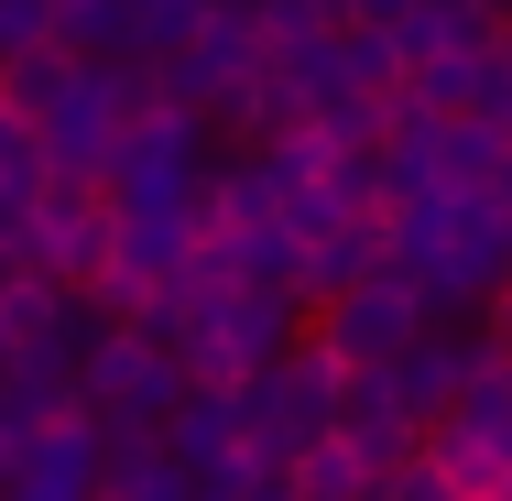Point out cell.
Masks as SVG:
<instances>
[{
	"mask_svg": "<svg viewBox=\"0 0 512 501\" xmlns=\"http://www.w3.org/2000/svg\"><path fill=\"white\" fill-rule=\"evenodd\" d=\"M207 175H218V153H207V120L186 109H153V120H131L120 131V164H109V218H197L207 207Z\"/></svg>",
	"mask_w": 512,
	"mask_h": 501,
	"instance_id": "6da1fadb",
	"label": "cell"
},
{
	"mask_svg": "<svg viewBox=\"0 0 512 501\" xmlns=\"http://www.w3.org/2000/svg\"><path fill=\"white\" fill-rule=\"evenodd\" d=\"M229 403H240V447H251V458H273V469H295L306 447L338 436V360H327L316 338H295L273 371H251Z\"/></svg>",
	"mask_w": 512,
	"mask_h": 501,
	"instance_id": "7a4b0ae2",
	"label": "cell"
},
{
	"mask_svg": "<svg viewBox=\"0 0 512 501\" xmlns=\"http://www.w3.org/2000/svg\"><path fill=\"white\" fill-rule=\"evenodd\" d=\"M175 403H186V371H175L142 327H109L99 349L77 360V414L99 425V447H142V436H164Z\"/></svg>",
	"mask_w": 512,
	"mask_h": 501,
	"instance_id": "3957f363",
	"label": "cell"
},
{
	"mask_svg": "<svg viewBox=\"0 0 512 501\" xmlns=\"http://www.w3.org/2000/svg\"><path fill=\"white\" fill-rule=\"evenodd\" d=\"M425 327H436V316H425V295H414L404 273H371V284H349L338 305H306V338L338 371H393Z\"/></svg>",
	"mask_w": 512,
	"mask_h": 501,
	"instance_id": "277c9868",
	"label": "cell"
},
{
	"mask_svg": "<svg viewBox=\"0 0 512 501\" xmlns=\"http://www.w3.org/2000/svg\"><path fill=\"white\" fill-rule=\"evenodd\" d=\"M109 262V197L99 186H44L33 218H22V273H44V284H66V295H88Z\"/></svg>",
	"mask_w": 512,
	"mask_h": 501,
	"instance_id": "5b68a950",
	"label": "cell"
},
{
	"mask_svg": "<svg viewBox=\"0 0 512 501\" xmlns=\"http://www.w3.org/2000/svg\"><path fill=\"white\" fill-rule=\"evenodd\" d=\"M338 447H349L371 480H393V469H414V458H425V425L393 403V382H382V371H338Z\"/></svg>",
	"mask_w": 512,
	"mask_h": 501,
	"instance_id": "8992f818",
	"label": "cell"
},
{
	"mask_svg": "<svg viewBox=\"0 0 512 501\" xmlns=\"http://www.w3.org/2000/svg\"><path fill=\"white\" fill-rule=\"evenodd\" d=\"M99 469H109L99 425H88V414H55V425L22 447V469H11V501H99Z\"/></svg>",
	"mask_w": 512,
	"mask_h": 501,
	"instance_id": "52a82bcc",
	"label": "cell"
},
{
	"mask_svg": "<svg viewBox=\"0 0 512 501\" xmlns=\"http://www.w3.org/2000/svg\"><path fill=\"white\" fill-rule=\"evenodd\" d=\"M469 360H480V338H458V327H425V338H414V349L382 371V382H393V403H404L414 425L436 436V425L458 414V393H469Z\"/></svg>",
	"mask_w": 512,
	"mask_h": 501,
	"instance_id": "ba28073f",
	"label": "cell"
},
{
	"mask_svg": "<svg viewBox=\"0 0 512 501\" xmlns=\"http://www.w3.org/2000/svg\"><path fill=\"white\" fill-rule=\"evenodd\" d=\"M164 458H175L197 491H229V469L251 458V447H240V403L229 393H186L175 414H164Z\"/></svg>",
	"mask_w": 512,
	"mask_h": 501,
	"instance_id": "9c48e42d",
	"label": "cell"
},
{
	"mask_svg": "<svg viewBox=\"0 0 512 501\" xmlns=\"http://www.w3.org/2000/svg\"><path fill=\"white\" fill-rule=\"evenodd\" d=\"M197 480L164 458V436H142V447H109V469H99V501H186Z\"/></svg>",
	"mask_w": 512,
	"mask_h": 501,
	"instance_id": "30bf717a",
	"label": "cell"
},
{
	"mask_svg": "<svg viewBox=\"0 0 512 501\" xmlns=\"http://www.w3.org/2000/svg\"><path fill=\"white\" fill-rule=\"evenodd\" d=\"M66 77H77V55H66V44H33V55H11V66H0V99L22 109V120H44V109L66 99Z\"/></svg>",
	"mask_w": 512,
	"mask_h": 501,
	"instance_id": "8fae6325",
	"label": "cell"
},
{
	"mask_svg": "<svg viewBox=\"0 0 512 501\" xmlns=\"http://www.w3.org/2000/svg\"><path fill=\"white\" fill-rule=\"evenodd\" d=\"M371 491H382V480H371V469H360V458H349L338 436L295 458V501H371Z\"/></svg>",
	"mask_w": 512,
	"mask_h": 501,
	"instance_id": "7c38bea8",
	"label": "cell"
},
{
	"mask_svg": "<svg viewBox=\"0 0 512 501\" xmlns=\"http://www.w3.org/2000/svg\"><path fill=\"white\" fill-rule=\"evenodd\" d=\"M197 22H207V0H120V33H131V55H175Z\"/></svg>",
	"mask_w": 512,
	"mask_h": 501,
	"instance_id": "4fadbf2b",
	"label": "cell"
},
{
	"mask_svg": "<svg viewBox=\"0 0 512 501\" xmlns=\"http://www.w3.org/2000/svg\"><path fill=\"white\" fill-rule=\"evenodd\" d=\"M44 186H55V175H44V142H33V120L0 99V197H22V207H33Z\"/></svg>",
	"mask_w": 512,
	"mask_h": 501,
	"instance_id": "5bb4252c",
	"label": "cell"
},
{
	"mask_svg": "<svg viewBox=\"0 0 512 501\" xmlns=\"http://www.w3.org/2000/svg\"><path fill=\"white\" fill-rule=\"evenodd\" d=\"M262 44H316V33H349V0H251Z\"/></svg>",
	"mask_w": 512,
	"mask_h": 501,
	"instance_id": "9a60e30c",
	"label": "cell"
},
{
	"mask_svg": "<svg viewBox=\"0 0 512 501\" xmlns=\"http://www.w3.org/2000/svg\"><path fill=\"white\" fill-rule=\"evenodd\" d=\"M55 44V0H0V55H33Z\"/></svg>",
	"mask_w": 512,
	"mask_h": 501,
	"instance_id": "2e32d148",
	"label": "cell"
},
{
	"mask_svg": "<svg viewBox=\"0 0 512 501\" xmlns=\"http://www.w3.org/2000/svg\"><path fill=\"white\" fill-rule=\"evenodd\" d=\"M371 501H458V491L436 480V458H414V469H393V480H382Z\"/></svg>",
	"mask_w": 512,
	"mask_h": 501,
	"instance_id": "e0dca14e",
	"label": "cell"
},
{
	"mask_svg": "<svg viewBox=\"0 0 512 501\" xmlns=\"http://www.w3.org/2000/svg\"><path fill=\"white\" fill-rule=\"evenodd\" d=\"M480 349H491V360H512V284L480 305Z\"/></svg>",
	"mask_w": 512,
	"mask_h": 501,
	"instance_id": "ac0fdd59",
	"label": "cell"
},
{
	"mask_svg": "<svg viewBox=\"0 0 512 501\" xmlns=\"http://www.w3.org/2000/svg\"><path fill=\"white\" fill-rule=\"evenodd\" d=\"M11 360H22V338H11V327H0V371H11Z\"/></svg>",
	"mask_w": 512,
	"mask_h": 501,
	"instance_id": "d6986e66",
	"label": "cell"
},
{
	"mask_svg": "<svg viewBox=\"0 0 512 501\" xmlns=\"http://www.w3.org/2000/svg\"><path fill=\"white\" fill-rule=\"evenodd\" d=\"M186 501H229V491H186Z\"/></svg>",
	"mask_w": 512,
	"mask_h": 501,
	"instance_id": "ffe728a7",
	"label": "cell"
},
{
	"mask_svg": "<svg viewBox=\"0 0 512 501\" xmlns=\"http://www.w3.org/2000/svg\"><path fill=\"white\" fill-rule=\"evenodd\" d=\"M0 66H11V55H0Z\"/></svg>",
	"mask_w": 512,
	"mask_h": 501,
	"instance_id": "44dd1931",
	"label": "cell"
}]
</instances>
